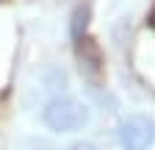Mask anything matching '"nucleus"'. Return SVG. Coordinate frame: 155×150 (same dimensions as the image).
<instances>
[{
    "label": "nucleus",
    "mask_w": 155,
    "mask_h": 150,
    "mask_svg": "<svg viewBox=\"0 0 155 150\" xmlns=\"http://www.w3.org/2000/svg\"><path fill=\"white\" fill-rule=\"evenodd\" d=\"M89 108L86 103L75 100V97H55L45 106L42 111V120L50 131L55 134H72V131H81L89 122Z\"/></svg>",
    "instance_id": "1"
},
{
    "label": "nucleus",
    "mask_w": 155,
    "mask_h": 150,
    "mask_svg": "<svg viewBox=\"0 0 155 150\" xmlns=\"http://www.w3.org/2000/svg\"><path fill=\"white\" fill-rule=\"evenodd\" d=\"M119 139L125 150H147L155 142V122L144 114H133L122 122Z\"/></svg>",
    "instance_id": "2"
},
{
    "label": "nucleus",
    "mask_w": 155,
    "mask_h": 150,
    "mask_svg": "<svg viewBox=\"0 0 155 150\" xmlns=\"http://www.w3.org/2000/svg\"><path fill=\"white\" fill-rule=\"evenodd\" d=\"M89 17H91V9L89 3H78L75 11H72V22H69V33L75 42L86 39V28H89Z\"/></svg>",
    "instance_id": "3"
},
{
    "label": "nucleus",
    "mask_w": 155,
    "mask_h": 150,
    "mask_svg": "<svg viewBox=\"0 0 155 150\" xmlns=\"http://www.w3.org/2000/svg\"><path fill=\"white\" fill-rule=\"evenodd\" d=\"M69 150H97L94 145H89V142H78V145H72Z\"/></svg>",
    "instance_id": "4"
}]
</instances>
